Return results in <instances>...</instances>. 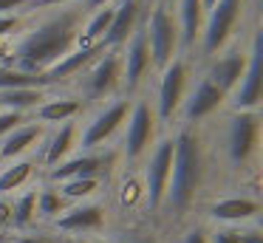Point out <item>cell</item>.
Here are the masks:
<instances>
[{
  "label": "cell",
  "mask_w": 263,
  "mask_h": 243,
  "mask_svg": "<svg viewBox=\"0 0 263 243\" xmlns=\"http://www.w3.org/2000/svg\"><path fill=\"white\" fill-rule=\"evenodd\" d=\"M108 167V158L97 156V153H80V156L65 158L63 164L48 170V178L54 184L63 181H74V178H102V170Z\"/></svg>",
  "instance_id": "18"
},
{
  "label": "cell",
  "mask_w": 263,
  "mask_h": 243,
  "mask_svg": "<svg viewBox=\"0 0 263 243\" xmlns=\"http://www.w3.org/2000/svg\"><path fill=\"white\" fill-rule=\"evenodd\" d=\"M26 88L46 90V88H51V82L46 79V73H26V71L6 65V62H0V94L3 90H26Z\"/></svg>",
  "instance_id": "25"
},
{
  "label": "cell",
  "mask_w": 263,
  "mask_h": 243,
  "mask_svg": "<svg viewBox=\"0 0 263 243\" xmlns=\"http://www.w3.org/2000/svg\"><path fill=\"white\" fill-rule=\"evenodd\" d=\"M105 226V207L93 201H82V203H68L65 212L54 220V229L60 235H93V232H102Z\"/></svg>",
  "instance_id": "14"
},
{
  "label": "cell",
  "mask_w": 263,
  "mask_h": 243,
  "mask_svg": "<svg viewBox=\"0 0 263 243\" xmlns=\"http://www.w3.org/2000/svg\"><path fill=\"white\" fill-rule=\"evenodd\" d=\"M34 173V161L20 158V161H9L6 167H0V198H12L17 190H23L31 181Z\"/></svg>",
  "instance_id": "24"
},
{
  "label": "cell",
  "mask_w": 263,
  "mask_h": 243,
  "mask_svg": "<svg viewBox=\"0 0 263 243\" xmlns=\"http://www.w3.org/2000/svg\"><path fill=\"white\" fill-rule=\"evenodd\" d=\"M114 0H85V9L82 11H97V9H105V6H110Z\"/></svg>",
  "instance_id": "39"
},
{
  "label": "cell",
  "mask_w": 263,
  "mask_h": 243,
  "mask_svg": "<svg viewBox=\"0 0 263 243\" xmlns=\"http://www.w3.org/2000/svg\"><path fill=\"white\" fill-rule=\"evenodd\" d=\"M77 144H80V127L77 122H65V124H57L51 136L43 139V153H40V164L43 167H57L63 164L65 158L74 156Z\"/></svg>",
  "instance_id": "16"
},
{
  "label": "cell",
  "mask_w": 263,
  "mask_h": 243,
  "mask_svg": "<svg viewBox=\"0 0 263 243\" xmlns=\"http://www.w3.org/2000/svg\"><path fill=\"white\" fill-rule=\"evenodd\" d=\"M82 14L85 11L60 9L57 14L40 20L29 31L17 34L6 54V65L26 73H46L60 57H65L71 48H77Z\"/></svg>",
  "instance_id": "1"
},
{
  "label": "cell",
  "mask_w": 263,
  "mask_h": 243,
  "mask_svg": "<svg viewBox=\"0 0 263 243\" xmlns=\"http://www.w3.org/2000/svg\"><path fill=\"white\" fill-rule=\"evenodd\" d=\"M9 229H12V198H0V235Z\"/></svg>",
  "instance_id": "33"
},
{
  "label": "cell",
  "mask_w": 263,
  "mask_h": 243,
  "mask_svg": "<svg viewBox=\"0 0 263 243\" xmlns=\"http://www.w3.org/2000/svg\"><path fill=\"white\" fill-rule=\"evenodd\" d=\"M210 243H240L238 229L235 226H218L215 232H210Z\"/></svg>",
  "instance_id": "31"
},
{
  "label": "cell",
  "mask_w": 263,
  "mask_h": 243,
  "mask_svg": "<svg viewBox=\"0 0 263 243\" xmlns=\"http://www.w3.org/2000/svg\"><path fill=\"white\" fill-rule=\"evenodd\" d=\"M144 26V37H147L150 60H153V71H161L164 65H170L176 57H181V40H178V26L173 11L167 9V3H153V9L147 11Z\"/></svg>",
  "instance_id": "5"
},
{
  "label": "cell",
  "mask_w": 263,
  "mask_h": 243,
  "mask_svg": "<svg viewBox=\"0 0 263 243\" xmlns=\"http://www.w3.org/2000/svg\"><path fill=\"white\" fill-rule=\"evenodd\" d=\"M0 243H6V237H3V235H0Z\"/></svg>",
  "instance_id": "44"
},
{
  "label": "cell",
  "mask_w": 263,
  "mask_h": 243,
  "mask_svg": "<svg viewBox=\"0 0 263 243\" xmlns=\"http://www.w3.org/2000/svg\"><path fill=\"white\" fill-rule=\"evenodd\" d=\"M20 3H23V6H29V3H31V0H20Z\"/></svg>",
  "instance_id": "42"
},
{
  "label": "cell",
  "mask_w": 263,
  "mask_h": 243,
  "mask_svg": "<svg viewBox=\"0 0 263 243\" xmlns=\"http://www.w3.org/2000/svg\"><path fill=\"white\" fill-rule=\"evenodd\" d=\"M206 215L221 226H246V223H255L257 220L260 201L249 198V195H227V198L212 201L206 207Z\"/></svg>",
  "instance_id": "15"
},
{
  "label": "cell",
  "mask_w": 263,
  "mask_h": 243,
  "mask_svg": "<svg viewBox=\"0 0 263 243\" xmlns=\"http://www.w3.org/2000/svg\"><path fill=\"white\" fill-rule=\"evenodd\" d=\"M150 71H153V60H150L144 26L139 23L133 28V34L127 37V43L122 45V88H125V96L133 94Z\"/></svg>",
  "instance_id": "12"
},
{
  "label": "cell",
  "mask_w": 263,
  "mask_h": 243,
  "mask_svg": "<svg viewBox=\"0 0 263 243\" xmlns=\"http://www.w3.org/2000/svg\"><path fill=\"white\" fill-rule=\"evenodd\" d=\"M181 243H210V235L195 226V229H187V235L181 237Z\"/></svg>",
  "instance_id": "37"
},
{
  "label": "cell",
  "mask_w": 263,
  "mask_h": 243,
  "mask_svg": "<svg viewBox=\"0 0 263 243\" xmlns=\"http://www.w3.org/2000/svg\"><path fill=\"white\" fill-rule=\"evenodd\" d=\"M153 3H167V0H153Z\"/></svg>",
  "instance_id": "45"
},
{
  "label": "cell",
  "mask_w": 263,
  "mask_h": 243,
  "mask_svg": "<svg viewBox=\"0 0 263 243\" xmlns=\"http://www.w3.org/2000/svg\"><path fill=\"white\" fill-rule=\"evenodd\" d=\"M97 243H114V240H97Z\"/></svg>",
  "instance_id": "43"
},
{
  "label": "cell",
  "mask_w": 263,
  "mask_h": 243,
  "mask_svg": "<svg viewBox=\"0 0 263 243\" xmlns=\"http://www.w3.org/2000/svg\"><path fill=\"white\" fill-rule=\"evenodd\" d=\"M17 28H20V17L17 14H3V17H0V40L12 37Z\"/></svg>",
  "instance_id": "34"
},
{
  "label": "cell",
  "mask_w": 263,
  "mask_h": 243,
  "mask_svg": "<svg viewBox=\"0 0 263 243\" xmlns=\"http://www.w3.org/2000/svg\"><path fill=\"white\" fill-rule=\"evenodd\" d=\"M173 17H176V26H178L181 51H190L193 45H198L201 26H204V0H178Z\"/></svg>",
  "instance_id": "21"
},
{
  "label": "cell",
  "mask_w": 263,
  "mask_h": 243,
  "mask_svg": "<svg viewBox=\"0 0 263 243\" xmlns=\"http://www.w3.org/2000/svg\"><path fill=\"white\" fill-rule=\"evenodd\" d=\"M133 99L130 96H114L110 102H105L80 130V144L85 153H93L97 147H105V141H110L127 122Z\"/></svg>",
  "instance_id": "8"
},
{
  "label": "cell",
  "mask_w": 263,
  "mask_h": 243,
  "mask_svg": "<svg viewBox=\"0 0 263 243\" xmlns=\"http://www.w3.org/2000/svg\"><path fill=\"white\" fill-rule=\"evenodd\" d=\"M37 220V190H20L12 198V229L26 232Z\"/></svg>",
  "instance_id": "26"
},
{
  "label": "cell",
  "mask_w": 263,
  "mask_h": 243,
  "mask_svg": "<svg viewBox=\"0 0 263 243\" xmlns=\"http://www.w3.org/2000/svg\"><path fill=\"white\" fill-rule=\"evenodd\" d=\"M85 102L80 96H46V102L34 107V122L37 124H65V122H77V116L82 113Z\"/></svg>",
  "instance_id": "20"
},
{
  "label": "cell",
  "mask_w": 263,
  "mask_h": 243,
  "mask_svg": "<svg viewBox=\"0 0 263 243\" xmlns=\"http://www.w3.org/2000/svg\"><path fill=\"white\" fill-rule=\"evenodd\" d=\"M156 110L147 99H133L130 113H127V122H125V139H122V153L130 164H136L139 158H144L153 147L156 139Z\"/></svg>",
  "instance_id": "9"
},
{
  "label": "cell",
  "mask_w": 263,
  "mask_h": 243,
  "mask_svg": "<svg viewBox=\"0 0 263 243\" xmlns=\"http://www.w3.org/2000/svg\"><path fill=\"white\" fill-rule=\"evenodd\" d=\"M223 105H227V94L218 90L206 77H201L193 88H187V96L178 107V119H181L184 127H193V124L210 119L215 110H221Z\"/></svg>",
  "instance_id": "13"
},
{
  "label": "cell",
  "mask_w": 263,
  "mask_h": 243,
  "mask_svg": "<svg viewBox=\"0 0 263 243\" xmlns=\"http://www.w3.org/2000/svg\"><path fill=\"white\" fill-rule=\"evenodd\" d=\"M29 122V116L26 113H17V110H3L0 107V139H6L9 133H14V130L20 127V124Z\"/></svg>",
  "instance_id": "30"
},
{
  "label": "cell",
  "mask_w": 263,
  "mask_h": 243,
  "mask_svg": "<svg viewBox=\"0 0 263 243\" xmlns=\"http://www.w3.org/2000/svg\"><path fill=\"white\" fill-rule=\"evenodd\" d=\"M9 243H57V237L37 235V232H17V235H12V240H9Z\"/></svg>",
  "instance_id": "32"
},
{
  "label": "cell",
  "mask_w": 263,
  "mask_h": 243,
  "mask_svg": "<svg viewBox=\"0 0 263 243\" xmlns=\"http://www.w3.org/2000/svg\"><path fill=\"white\" fill-rule=\"evenodd\" d=\"M40 139H43V124H37V122L20 124L14 133L0 139V161H20Z\"/></svg>",
  "instance_id": "23"
},
{
  "label": "cell",
  "mask_w": 263,
  "mask_h": 243,
  "mask_svg": "<svg viewBox=\"0 0 263 243\" xmlns=\"http://www.w3.org/2000/svg\"><path fill=\"white\" fill-rule=\"evenodd\" d=\"M204 181V144L198 130L181 127L173 136V167L164 203L176 212H187L195 203V195Z\"/></svg>",
  "instance_id": "2"
},
{
  "label": "cell",
  "mask_w": 263,
  "mask_h": 243,
  "mask_svg": "<svg viewBox=\"0 0 263 243\" xmlns=\"http://www.w3.org/2000/svg\"><path fill=\"white\" fill-rule=\"evenodd\" d=\"M238 237L240 243H263V235L257 226H238Z\"/></svg>",
  "instance_id": "35"
},
{
  "label": "cell",
  "mask_w": 263,
  "mask_h": 243,
  "mask_svg": "<svg viewBox=\"0 0 263 243\" xmlns=\"http://www.w3.org/2000/svg\"><path fill=\"white\" fill-rule=\"evenodd\" d=\"M20 9H26L20 0H0V17L3 14H17Z\"/></svg>",
  "instance_id": "38"
},
{
  "label": "cell",
  "mask_w": 263,
  "mask_h": 243,
  "mask_svg": "<svg viewBox=\"0 0 263 243\" xmlns=\"http://www.w3.org/2000/svg\"><path fill=\"white\" fill-rule=\"evenodd\" d=\"M243 9H246V0H215V3L204 11V26H201L198 48L204 51L206 57H212L221 48H227V43L232 40L240 17H243Z\"/></svg>",
  "instance_id": "7"
},
{
  "label": "cell",
  "mask_w": 263,
  "mask_h": 243,
  "mask_svg": "<svg viewBox=\"0 0 263 243\" xmlns=\"http://www.w3.org/2000/svg\"><path fill=\"white\" fill-rule=\"evenodd\" d=\"M68 3H74V0H31L26 9H63Z\"/></svg>",
  "instance_id": "36"
},
{
  "label": "cell",
  "mask_w": 263,
  "mask_h": 243,
  "mask_svg": "<svg viewBox=\"0 0 263 243\" xmlns=\"http://www.w3.org/2000/svg\"><path fill=\"white\" fill-rule=\"evenodd\" d=\"M99 190H102V178H74V181H63V184H57V192L65 198V203L91 201Z\"/></svg>",
  "instance_id": "28"
},
{
  "label": "cell",
  "mask_w": 263,
  "mask_h": 243,
  "mask_svg": "<svg viewBox=\"0 0 263 243\" xmlns=\"http://www.w3.org/2000/svg\"><path fill=\"white\" fill-rule=\"evenodd\" d=\"M57 243H88V240H82V237H71V235H60Z\"/></svg>",
  "instance_id": "40"
},
{
  "label": "cell",
  "mask_w": 263,
  "mask_h": 243,
  "mask_svg": "<svg viewBox=\"0 0 263 243\" xmlns=\"http://www.w3.org/2000/svg\"><path fill=\"white\" fill-rule=\"evenodd\" d=\"M142 17V0H119L114 6V20L108 26V34L102 37V48H122L133 28L139 26Z\"/></svg>",
  "instance_id": "17"
},
{
  "label": "cell",
  "mask_w": 263,
  "mask_h": 243,
  "mask_svg": "<svg viewBox=\"0 0 263 243\" xmlns=\"http://www.w3.org/2000/svg\"><path fill=\"white\" fill-rule=\"evenodd\" d=\"M170 167H173V136L159 139L144 161V198L150 209L164 207V192L170 184Z\"/></svg>",
  "instance_id": "11"
},
{
  "label": "cell",
  "mask_w": 263,
  "mask_h": 243,
  "mask_svg": "<svg viewBox=\"0 0 263 243\" xmlns=\"http://www.w3.org/2000/svg\"><path fill=\"white\" fill-rule=\"evenodd\" d=\"M102 54V45H97V48H71L65 57H60L57 62H54L51 68L46 71V79L51 85H57V82H65V79H74V77H80L82 71H85L88 65H91L97 57Z\"/></svg>",
  "instance_id": "22"
},
{
  "label": "cell",
  "mask_w": 263,
  "mask_h": 243,
  "mask_svg": "<svg viewBox=\"0 0 263 243\" xmlns=\"http://www.w3.org/2000/svg\"><path fill=\"white\" fill-rule=\"evenodd\" d=\"M243 65H246V51L229 48V51H223L221 57H212V62H210V68H206L204 77L210 79L218 90L229 94V90L238 85L240 73H243Z\"/></svg>",
  "instance_id": "19"
},
{
  "label": "cell",
  "mask_w": 263,
  "mask_h": 243,
  "mask_svg": "<svg viewBox=\"0 0 263 243\" xmlns=\"http://www.w3.org/2000/svg\"><path fill=\"white\" fill-rule=\"evenodd\" d=\"M122 88V48H102V54L80 73V99L105 105Z\"/></svg>",
  "instance_id": "4"
},
{
  "label": "cell",
  "mask_w": 263,
  "mask_h": 243,
  "mask_svg": "<svg viewBox=\"0 0 263 243\" xmlns=\"http://www.w3.org/2000/svg\"><path fill=\"white\" fill-rule=\"evenodd\" d=\"M65 198L57 192V186H40L37 190V218H43V220H57L60 215L65 212Z\"/></svg>",
  "instance_id": "29"
},
{
  "label": "cell",
  "mask_w": 263,
  "mask_h": 243,
  "mask_svg": "<svg viewBox=\"0 0 263 243\" xmlns=\"http://www.w3.org/2000/svg\"><path fill=\"white\" fill-rule=\"evenodd\" d=\"M159 77V90H156V119L159 122H173L178 116V107H181L184 96L190 88V68L184 57H176L170 65L161 68Z\"/></svg>",
  "instance_id": "10"
},
{
  "label": "cell",
  "mask_w": 263,
  "mask_h": 243,
  "mask_svg": "<svg viewBox=\"0 0 263 243\" xmlns=\"http://www.w3.org/2000/svg\"><path fill=\"white\" fill-rule=\"evenodd\" d=\"M260 144V110L232 113L223 124V158L229 167L243 170L257 156Z\"/></svg>",
  "instance_id": "3"
},
{
  "label": "cell",
  "mask_w": 263,
  "mask_h": 243,
  "mask_svg": "<svg viewBox=\"0 0 263 243\" xmlns=\"http://www.w3.org/2000/svg\"><path fill=\"white\" fill-rule=\"evenodd\" d=\"M46 102V90H34V88H26V90H3L0 94V107L3 110H17V113H26L29 110L34 113V107Z\"/></svg>",
  "instance_id": "27"
},
{
  "label": "cell",
  "mask_w": 263,
  "mask_h": 243,
  "mask_svg": "<svg viewBox=\"0 0 263 243\" xmlns=\"http://www.w3.org/2000/svg\"><path fill=\"white\" fill-rule=\"evenodd\" d=\"M260 96H263V40L260 31H252L249 51H246V65L240 73L238 85L227 94V105L232 113L243 110H260Z\"/></svg>",
  "instance_id": "6"
},
{
  "label": "cell",
  "mask_w": 263,
  "mask_h": 243,
  "mask_svg": "<svg viewBox=\"0 0 263 243\" xmlns=\"http://www.w3.org/2000/svg\"><path fill=\"white\" fill-rule=\"evenodd\" d=\"M212 3H215V0H204V11H206V9H210V6H212Z\"/></svg>",
  "instance_id": "41"
}]
</instances>
